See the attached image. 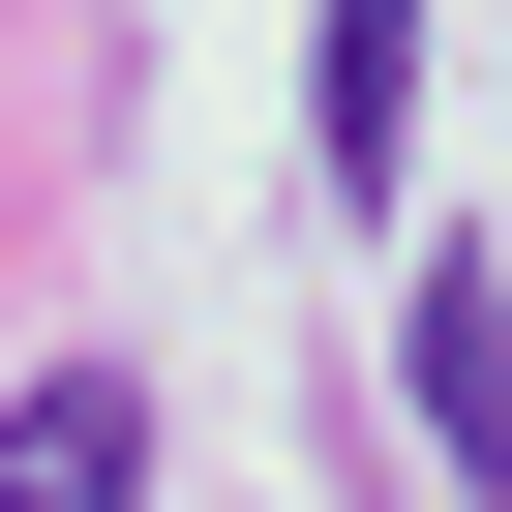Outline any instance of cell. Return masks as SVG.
I'll use <instances>...</instances> for the list:
<instances>
[{"instance_id": "cell-1", "label": "cell", "mask_w": 512, "mask_h": 512, "mask_svg": "<svg viewBox=\"0 0 512 512\" xmlns=\"http://www.w3.org/2000/svg\"><path fill=\"white\" fill-rule=\"evenodd\" d=\"M0 512H151V392L121 362H31L0 392Z\"/></svg>"}, {"instance_id": "cell-2", "label": "cell", "mask_w": 512, "mask_h": 512, "mask_svg": "<svg viewBox=\"0 0 512 512\" xmlns=\"http://www.w3.org/2000/svg\"><path fill=\"white\" fill-rule=\"evenodd\" d=\"M302 151H332V181L422 151V0H302Z\"/></svg>"}, {"instance_id": "cell-3", "label": "cell", "mask_w": 512, "mask_h": 512, "mask_svg": "<svg viewBox=\"0 0 512 512\" xmlns=\"http://www.w3.org/2000/svg\"><path fill=\"white\" fill-rule=\"evenodd\" d=\"M392 332H422V422H452V482H512V272H392Z\"/></svg>"}]
</instances>
